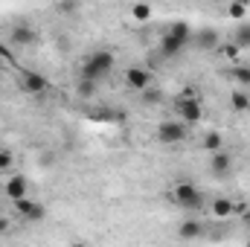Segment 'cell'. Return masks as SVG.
I'll use <instances>...</instances> for the list:
<instances>
[{
    "label": "cell",
    "mask_w": 250,
    "mask_h": 247,
    "mask_svg": "<svg viewBox=\"0 0 250 247\" xmlns=\"http://www.w3.org/2000/svg\"><path fill=\"white\" fill-rule=\"evenodd\" d=\"M178 236L181 239H201L204 236V224H198V221H184L181 227H178Z\"/></svg>",
    "instance_id": "2e32d148"
},
{
    "label": "cell",
    "mask_w": 250,
    "mask_h": 247,
    "mask_svg": "<svg viewBox=\"0 0 250 247\" xmlns=\"http://www.w3.org/2000/svg\"><path fill=\"white\" fill-rule=\"evenodd\" d=\"M242 221H245V224L250 227V209H245V212H242Z\"/></svg>",
    "instance_id": "83f0119b"
},
{
    "label": "cell",
    "mask_w": 250,
    "mask_h": 247,
    "mask_svg": "<svg viewBox=\"0 0 250 247\" xmlns=\"http://www.w3.org/2000/svg\"><path fill=\"white\" fill-rule=\"evenodd\" d=\"M172 201L178 206H187V209H198L201 206V189L189 181H181V184L172 186Z\"/></svg>",
    "instance_id": "3957f363"
},
{
    "label": "cell",
    "mask_w": 250,
    "mask_h": 247,
    "mask_svg": "<svg viewBox=\"0 0 250 247\" xmlns=\"http://www.w3.org/2000/svg\"><path fill=\"white\" fill-rule=\"evenodd\" d=\"M143 93H146V102H160V90H154V84H148Z\"/></svg>",
    "instance_id": "484cf974"
},
{
    "label": "cell",
    "mask_w": 250,
    "mask_h": 247,
    "mask_svg": "<svg viewBox=\"0 0 250 247\" xmlns=\"http://www.w3.org/2000/svg\"><path fill=\"white\" fill-rule=\"evenodd\" d=\"M12 204H15V209H18L26 221H32V224H35V221H44V215H47V209H44L38 201H32L29 195L18 198V201H12Z\"/></svg>",
    "instance_id": "8992f818"
},
{
    "label": "cell",
    "mask_w": 250,
    "mask_h": 247,
    "mask_svg": "<svg viewBox=\"0 0 250 247\" xmlns=\"http://www.w3.org/2000/svg\"><path fill=\"white\" fill-rule=\"evenodd\" d=\"M175 111H178V117L187 125H198L201 117H204L201 96H178V99H175Z\"/></svg>",
    "instance_id": "7a4b0ae2"
},
{
    "label": "cell",
    "mask_w": 250,
    "mask_h": 247,
    "mask_svg": "<svg viewBox=\"0 0 250 247\" xmlns=\"http://www.w3.org/2000/svg\"><path fill=\"white\" fill-rule=\"evenodd\" d=\"M233 41L245 50V47H250V23H242L239 29H236V35H233Z\"/></svg>",
    "instance_id": "603a6c76"
},
{
    "label": "cell",
    "mask_w": 250,
    "mask_h": 247,
    "mask_svg": "<svg viewBox=\"0 0 250 247\" xmlns=\"http://www.w3.org/2000/svg\"><path fill=\"white\" fill-rule=\"evenodd\" d=\"M56 12L64 15V18H76L82 12V0H59L56 3Z\"/></svg>",
    "instance_id": "d6986e66"
},
{
    "label": "cell",
    "mask_w": 250,
    "mask_h": 247,
    "mask_svg": "<svg viewBox=\"0 0 250 247\" xmlns=\"http://www.w3.org/2000/svg\"><path fill=\"white\" fill-rule=\"evenodd\" d=\"M151 15H154V12H151V3H146V0L131 6V18H134L137 23H148V21H151Z\"/></svg>",
    "instance_id": "e0dca14e"
},
{
    "label": "cell",
    "mask_w": 250,
    "mask_h": 247,
    "mask_svg": "<svg viewBox=\"0 0 250 247\" xmlns=\"http://www.w3.org/2000/svg\"><path fill=\"white\" fill-rule=\"evenodd\" d=\"M3 233H9V218L0 215V236H3Z\"/></svg>",
    "instance_id": "4316f807"
},
{
    "label": "cell",
    "mask_w": 250,
    "mask_h": 247,
    "mask_svg": "<svg viewBox=\"0 0 250 247\" xmlns=\"http://www.w3.org/2000/svg\"><path fill=\"white\" fill-rule=\"evenodd\" d=\"M230 76H233V82L239 87H250V64H236Z\"/></svg>",
    "instance_id": "44dd1931"
},
{
    "label": "cell",
    "mask_w": 250,
    "mask_h": 247,
    "mask_svg": "<svg viewBox=\"0 0 250 247\" xmlns=\"http://www.w3.org/2000/svg\"><path fill=\"white\" fill-rule=\"evenodd\" d=\"M192 44L198 47V50H218V32L215 29H195L192 32Z\"/></svg>",
    "instance_id": "30bf717a"
},
{
    "label": "cell",
    "mask_w": 250,
    "mask_h": 247,
    "mask_svg": "<svg viewBox=\"0 0 250 247\" xmlns=\"http://www.w3.org/2000/svg\"><path fill=\"white\" fill-rule=\"evenodd\" d=\"M248 12H250L248 0H230V3H227V18H233V21H242Z\"/></svg>",
    "instance_id": "ac0fdd59"
},
{
    "label": "cell",
    "mask_w": 250,
    "mask_h": 247,
    "mask_svg": "<svg viewBox=\"0 0 250 247\" xmlns=\"http://www.w3.org/2000/svg\"><path fill=\"white\" fill-rule=\"evenodd\" d=\"M201 145H204V151H218V148H224V137L218 131H209V134H204Z\"/></svg>",
    "instance_id": "ffe728a7"
},
{
    "label": "cell",
    "mask_w": 250,
    "mask_h": 247,
    "mask_svg": "<svg viewBox=\"0 0 250 247\" xmlns=\"http://www.w3.org/2000/svg\"><path fill=\"white\" fill-rule=\"evenodd\" d=\"M181 50H184V44H181V41H178V38H172V35H169V32H166V35H163V38H160V53H163V56H166V59H172V56H178V53H181Z\"/></svg>",
    "instance_id": "9a60e30c"
},
{
    "label": "cell",
    "mask_w": 250,
    "mask_h": 247,
    "mask_svg": "<svg viewBox=\"0 0 250 247\" xmlns=\"http://www.w3.org/2000/svg\"><path fill=\"white\" fill-rule=\"evenodd\" d=\"M233 169V154L227 148H218V151H209V172L215 178H227Z\"/></svg>",
    "instance_id": "ba28073f"
},
{
    "label": "cell",
    "mask_w": 250,
    "mask_h": 247,
    "mask_svg": "<svg viewBox=\"0 0 250 247\" xmlns=\"http://www.w3.org/2000/svg\"><path fill=\"white\" fill-rule=\"evenodd\" d=\"M239 53H242V47L233 41V44H227V47H221V56L224 59H230V62H239Z\"/></svg>",
    "instance_id": "d4e9b609"
},
{
    "label": "cell",
    "mask_w": 250,
    "mask_h": 247,
    "mask_svg": "<svg viewBox=\"0 0 250 247\" xmlns=\"http://www.w3.org/2000/svg\"><path fill=\"white\" fill-rule=\"evenodd\" d=\"M12 166H15V154L9 151V148H0V172H12Z\"/></svg>",
    "instance_id": "cb8c5ba5"
},
{
    "label": "cell",
    "mask_w": 250,
    "mask_h": 247,
    "mask_svg": "<svg viewBox=\"0 0 250 247\" xmlns=\"http://www.w3.org/2000/svg\"><path fill=\"white\" fill-rule=\"evenodd\" d=\"M230 108H233L236 114H248L250 111V96L245 93V87H236V90L230 93Z\"/></svg>",
    "instance_id": "7c38bea8"
},
{
    "label": "cell",
    "mask_w": 250,
    "mask_h": 247,
    "mask_svg": "<svg viewBox=\"0 0 250 247\" xmlns=\"http://www.w3.org/2000/svg\"><path fill=\"white\" fill-rule=\"evenodd\" d=\"M114 53L111 50H96V53H90L84 62H82V76L84 79H93V82H102L111 70H114Z\"/></svg>",
    "instance_id": "6da1fadb"
},
{
    "label": "cell",
    "mask_w": 250,
    "mask_h": 247,
    "mask_svg": "<svg viewBox=\"0 0 250 247\" xmlns=\"http://www.w3.org/2000/svg\"><path fill=\"white\" fill-rule=\"evenodd\" d=\"M3 192H6V198H9V201H18V198L29 195L26 178H23V175H9V181H6V186H3Z\"/></svg>",
    "instance_id": "8fae6325"
},
{
    "label": "cell",
    "mask_w": 250,
    "mask_h": 247,
    "mask_svg": "<svg viewBox=\"0 0 250 247\" xmlns=\"http://www.w3.org/2000/svg\"><path fill=\"white\" fill-rule=\"evenodd\" d=\"M166 32H169L172 38H178L184 47H187V44H192V26H189V23H184V21H175Z\"/></svg>",
    "instance_id": "4fadbf2b"
},
{
    "label": "cell",
    "mask_w": 250,
    "mask_h": 247,
    "mask_svg": "<svg viewBox=\"0 0 250 247\" xmlns=\"http://www.w3.org/2000/svg\"><path fill=\"white\" fill-rule=\"evenodd\" d=\"M189 137V125L181 120V123H172V120H163V123L157 125V140L160 143H166V145H172V143H184Z\"/></svg>",
    "instance_id": "277c9868"
},
{
    "label": "cell",
    "mask_w": 250,
    "mask_h": 247,
    "mask_svg": "<svg viewBox=\"0 0 250 247\" xmlns=\"http://www.w3.org/2000/svg\"><path fill=\"white\" fill-rule=\"evenodd\" d=\"M76 93H79L82 99H90V96L96 93V82H93V79H84V76H82V79H79V84H76Z\"/></svg>",
    "instance_id": "7402d4cb"
},
{
    "label": "cell",
    "mask_w": 250,
    "mask_h": 247,
    "mask_svg": "<svg viewBox=\"0 0 250 247\" xmlns=\"http://www.w3.org/2000/svg\"><path fill=\"white\" fill-rule=\"evenodd\" d=\"M47 87H50V79L41 76V73L26 70V73L21 76V90H23V93H44Z\"/></svg>",
    "instance_id": "9c48e42d"
},
{
    "label": "cell",
    "mask_w": 250,
    "mask_h": 247,
    "mask_svg": "<svg viewBox=\"0 0 250 247\" xmlns=\"http://www.w3.org/2000/svg\"><path fill=\"white\" fill-rule=\"evenodd\" d=\"M233 212H236L233 198H215V201H212V215H215V218H230Z\"/></svg>",
    "instance_id": "5bb4252c"
},
{
    "label": "cell",
    "mask_w": 250,
    "mask_h": 247,
    "mask_svg": "<svg viewBox=\"0 0 250 247\" xmlns=\"http://www.w3.org/2000/svg\"><path fill=\"white\" fill-rule=\"evenodd\" d=\"M9 44H15V47H32V44H38V29L29 26V23H15L9 29Z\"/></svg>",
    "instance_id": "5b68a950"
},
{
    "label": "cell",
    "mask_w": 250,
    "mask_h": 247,
    "mask_svg": "<svg viewBox=\"0 0 250 247\" xmlns=\"http://www.w3.org/2000/svg\"><path fill=\"white\" fill-rule=\"evenodd\" d=\"M212 3H221V0H212Z\"/></svg>",
    "instance_id": "f1b7e54d"
},
{
    "label": "cell",
    "mask_w": 250,
    "mask_h": 247,
    "mask_svg": "<svg viewBox=\"0 0 250 247\" xmlns=\"http://www.w3.org/2000/svg\"><path fill=\"white\" fill-rule=\"evenodd\" d=\"M148 84H154L151 70H146V67H128V70H125V87H131V90H146Z\"/></svg>",
    "instance_id": "52a82bcc"
}]
</instances>
